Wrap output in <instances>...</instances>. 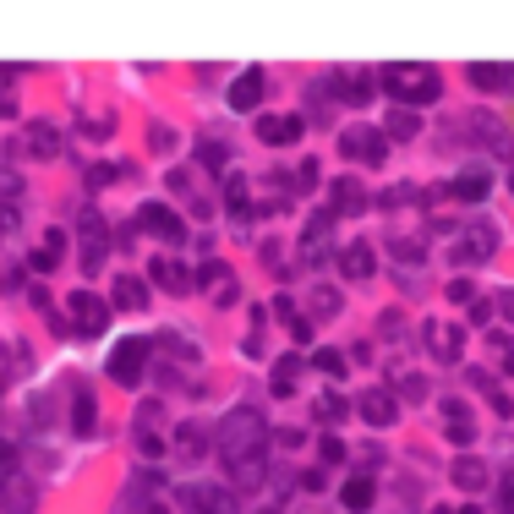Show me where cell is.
<instances>
[{"label":"cell","mask_w":514,"mask_h":514,"mask_svg":"<svg viewBox=\"0 0 514 514\" xmlns=\"http://www.w3.org/2000/svg\"><path fill=\"white\" fill-rule=\"evenodd\" d=\"M378 83L389 88V99H400L405 110H411V104H432V99H438V88H443L438 72L422 66V61H394V66H383Z\"/></svg>","instance_id":"6da1fadb"},{"label":"cell","mask_w":514,"mask_h":514,"mask_svg":"<svg viewBox=\"0 0 514 514\" xmlns=\"http://www.w3.org/2000/svg\"><path fill=\"white\" fill-rule=\"evenodd\" d=\"M214 449L225 460H241V454H263V416L257 411H230L214 432Z\"/></svg>","instance_id":"7a4b0ae2"},{"label":"cell","mask_w":514,"mask_h":514,"mask_svg":"<svg viewBox=\"0 0 514 514\" xmlns=\"http://www.w3.org/2000/svg\"><path fill=\"white\" fill-rule=\"evenodd\" d=\"M340 154L361 159V165H383V159H389V137L372 132V126H345V132H340Z\"/></svg>","instance_id":"3957f363"},{"label":"cell","mask_w":514,"mask_h":514,"mask_svg":"<svg viewBox=\"0 0 514 514\" xmlns=\"http://www.w3.org/2000/svg\"><path fill=\"white\" fill-rule=\"evenodd\" d=\"M143 361H148V340H126L110 350V378L121 383V389H137L143 383Z\"/></svg>","instance_id":"277c9868"},{"label":"cell","mask_w":514,"mask_h":514,"mask_svg":"<svg viewBox=\"0 0 514 514\" xmlns=\"http://www.w3.org/2000/svg\"><path fill=\"white\" fill-rule=\"evenodd\" d=\"M77 241H83V274H99L104 252H110V236H104L99 208H83V225H77Z\"/></svg>","instance_id":"5b68a950"},{"label":"cell","mask_w":514,"mask_h":514,"mask_svg":"<svg viewBox=\"0 0 514 514\" xmlns=\"http://www.w3.org/2000/svg\"><path fill=\"white\" fill-rule=\"evenodd\" d=\"M181 498L192 514H236V498L225 493V487H208V482H192V487H181Z\"/></svg>","instance_id":"8992f818"},{"label":"cell","mask_w":514,"mask_h":514,"mask_svg":"<svg viewBox=\"0 0 514 514\" xmlns=\"http://www.w3.org/2000/svg\"><path fill=\"white\" fill-rule=\"evenodd\" d=\"M422 340H427V350H432L438 361H460V356H465V329H460V323L432 318L427 329H422Z\"/></svg>","instance_id":"52a82bcc"},{"label":"cell","mask_w":514,"mask_h":514,"mask_svg":"<svg viewBox=\"0 0 514 514\" xmlns=\"http://www.w3.org/2000/svg\"><path fill=\"white\" fill-rule=\"evenodd\" d=\"M72 323L83 329V340H93V334H104V323H110V307H104L93 290H72Z\"/></svg>","instance_id":"ba28073f"},{"label":"cell","mask_w":514,"mask_h":514,"mask_svg":"<svg viewBox=\"0 0 514 514\" xmlns=\"http://www.w3.org/2000/svg\"><path fill=\"white\" fill-rule=\"evenodd\" d=\"M301 132H307V121H301V115H257V137H263L268 148L301 143Z\"/></svg>","instance_id":"9c48e42d"},{"label":"cell","mask_w":514,"mask_h":514,"mask_svg":"<svg viewBox=\"0 0 514 514\" xmlns=\"http://www.w3.org/2000/svg\"><path fill=\"white\" fill-rule=\"evenodd\" d=\"M465 77L482 93H514V61H476Z\"/></svg>","instance_id":"30bf717a"},{"label":"cell","mask_w":514,"mask_h":514,"mask_svg":"<svg viewBox=\"0 0 514 514\" xmlns=\"http://www.w3.org/2000/svg\"><path fill=\"white\" fill-rule=\"evenodd\" d=\"M143 230H154L159 241H186V219L175 214V208H165V203H143Z\"/></svg>","instance_id":"8fae6325"},{"label":"cell","mask_w":514,"mask_h":514,"mask_svg":"<svg viewBox=\"0 0 514 514\" xmlns=\"http://www.w3.org/2000/svg\"><path fill=\"white\" fill-rule=\"evenodd\" d=\"M361 208H367V186H361L356 175L329 181V214H361Z\"/></svg>","instance_id":"7c38bea8"},{"label":"cell","mask_w":514,"mask_h":514,"mask_svg":"<svg viewBox=\"0 0 514 514\" xmlns=\"http://www.w3.org/2000/svg\"><path fill=\"white\" fill-rule=\"evenodd\" d=\"M329 230H334V214L307 219V230H301V257H307V263H323V257H329Z\"/></svg>","instance_id":"4fadbf2b"},{"label":"cell","mask_w":514,"mask_h":514,"mask_svg":"<svg viewBox=\"0 0 514 514\" xmlns=\"http://www.w3.org/2000/svg\"><path fill=\"white\" fill-rule=\"evenodd\" d=\"M356 411L367 416V427H389L394 416H400V400H394L389 389H367V394L356 400Z\"/></svg>","instance_id":"5bb4252c"},{"label":"cell","mask_w":514,"mask_h":514,"mask_svg":"<svg viewBox=\"0 0 514 514\" xmlns=\"http://www.w3.org/2000/svg\"><path fill=\"white\" fill-rule=\"evenodd\" d=\"M11 154H33V159H55L61 154V137H55V126H28V132L11 143Z\"/></svg>","instance_id":"9a60e30c"},{"label":"cell","mask_w":514,"mask_h":514,"mask_svg":"<svg viewBox=\"0 0 514 514\" xmlns=\"http://www.w3.org/2000/svg\"><path fill=\"white\" fill-rule=\"evenodd\" d=\"M203 290L214 296V307H236V268H230V263H208L203 268Z\"/></svg>","instance_id":"2e32d148"},{"label":"cell","mask_w":514,"mask_h":514,"mask_svg":"<svg viewBox=\"0 0 514 514\" xmlns=\"http://www.w3.org/2000/svg\"><path fill=\"white\" fill-rule=\"evenodd\" d=\"M148 279H154V285H165L170 296L192 290V274H186V263H175V257H154V263H148Z\"/></svg>","instance_id":"e0dca14e"},{"label":"cell","mask_w":514,"mask_h":514,"mask_svg":"<svg viewBox=\"0 0 514 514\" xmlns=\"http://www.w3.org/2000/svg\"><path fill=\"white\" fill-rule=\"evenodd\" d=\"M340 268H345V279H372V268H378L372 241H350V247L340 252Z\"/></svg>","instance_id":"ac0fdd59"},{"label":"cell","mask_w":514,"mask_h":514,"mask_svg":"<svg viewBox=\"0 0 514 514\" xmlns=\"http://www.w3.org/2000/svg\"><path fill=\"white\" fill-rule=\"evenodd\" d=\"M449 192L460 197V203H482V197L493 192V175H487V170H460L449 181Z\"/></svg>","instance_id":"d6986e66"},{"label":"cell","mask_w":514,"mask_h":514,"mask_svg":"<svg viewBox=\"0 0 514 514\" xmlns=\"http://www.w3.org/2000/svg\"><path fill=\"white\" fill-rule=\"evenodd\" d=\"M443 416H449V427H443V432H449V443H460V449H465V443H476V422H471V411H465L460 400H443Z\"/></svg>","instance_id":"ffe728a7"},{"label":"cell","mask_w":514,"mask_h":514,"mask_svg":"<svg viewBox=\"0 0 514 514\" xmlns=\"http://www.w3.org/2000/svg\"><path fill=\"white\" fill-rule=\"evenodd\" d=\"M61 257H66V230H44L39 252H33V268H39V274H50V268H61Z\"/></svg>","instance_id":"44dd1931"},{"label":"cell","mask_w":514,"mask_h":514,"mask_svg":"<svg viewBox=\"0 0 514 514\" xmlns=\"http://www.w3.org/2000/svg\"><path fill=\"white\" fill-rule=\"evenodd\" d=\"M257 99H263V77L241 72L236 83H230V110H257Z\"/></svg>","instance_id":"7402d4cb"},{"label":"cell","mask_w":514,"mask_h":514,"mask_svg":"<svg viewBox=\"0 0 514 514\" xmlns=\"http://www.w3.org/2000/svg\"><path fill=\"white\" fill-rule=\"evenodd\" d=\"M115 307H121V312H143L148 307V285H143V279H132V274H121V279H115Z\"/></svg>","instance_id":"603a6c76"},{"label":"cell","mask_w":514,"mask_h":514,"mask_svg":"<svg viewBox=\"0 0 514 514\" xmlns=\"http://www.w3.org/2000/svg\"><path fill=\"white\" fill-rule=\"evenodd\" d=\"M454 487H460V493H482V487H487V465L471 460V454L454 460Z\"/></svg>","instance_id":"cb8c5ba5"},{"label":"cell","mask_w":514,"mask_h":514,"mask_svg":"<svg viewBox=\"0 0 514 514\" xmlns=\"http://www.w3.org/2000/svg\"><path fill=\"white\" fill-rule=\"evenodd\" d=\"M225 208H230V219H236V225H247V219H252V203H247V175H230V181H225Z\"/></svg>","instance_id":"d4e9b609"},{"label":"cell","mask_w":514,"mask_h":514,"mask_svg":"<svg viewBox=\"0 0 514 514\" xmlns=\"http://www.w3.org/2000/svg\"><path fill=\"white\" fill-rule=\"evenodd\" d=\"M296 372H301V356L274 361V383H268V389H274V400H290V394H296Z\"/></svg>","instance_id":"484cf974"},{"label":"cell","mask_w":514,"mask_h":514,"mask_svg":"<svg viewBox=\"0 0 514 514\" xmlns=\"http://www.w3.org/2000/svg\"><path fill=\"white\" fill-rule=\"evenodd\" d=\"M175 449L186 454V460H203V449H208V438H203V427H192V422H181L175 427Z\"/></svg>","instance_id":"4316f807"},{"label":"cell","mask_w":514,"mask_h":514,"mask_svg":"<svg viewBox=\"0 0 514 514\" xmlns=\"http://www.w3.org/2000/svg\"><path fill=\"white\" fill-rule=\"evenodd\" d=\"M93 416H99V405H93V394H88V389H77V394H72V427L83 432V438L93 432Z\"/></svg>","instance_id":"83f0119b"},{"label":"cell","mask_w":514,"mask_h":514,"mask_svg":"<svg viewBox=\"0 0 514 514\" xmlns=\"http://www.w3.org/2000/svg\"><path fill=\"white\" fill-rule=\"evenodd\" d=\"M230 465H236V487H257L268 476L263 454H241V460H230Z\"/></svg>","instance_id":"f1b7e54d"},{"label":"cell","mask_w":514,"mask_h":514,"mask_svg":"<svg viewBox=\"0 0 514 514\" xmlns=\"http://www.w3.org/2000/svg\"><path fill=\"white\" fill-rule=\"evenodd\" d=\"M307 301H312V318H334V312H340V290L334 285H312Z\"/></svg>","instance_id":"f546056e"},{"label":"cell","mask_w":514,"mask_h":514,"mask_svg":"<svg viewBox=\"0 0 514 514\" xmlns=\"http://www.w3.org/2000/svg\"><path fill=\"white\" fill-rule=\"evenodd\" d=\"M0 487H6V504H11V514H28V504H33V487L22 482L17 471H11V476H6V482H0Z\"/></svg>","instance_id":"4dcf8cb0"},{"label":"cell","mask_w":514,"mask_h":514,"mask_svg":"<svg viewBox=\"0 0 514 514\" xmlns=\"http://www.w3.org/2000/svg\"><path fill=\"white\" fill-rule=\"evenodd\" d=\"M22 66H0V121H11L17 115V88H11V77H17Z\"/></svg>","instance_id":"1f68e13d"},{"label":"cell","mask_w":514,"mask_h":514,"mask_svg":"<svg viewBox=\"0 0 514 514\" xmlns=\"http://www.w3.org/2000/svg\"><path fill=\"white\" fill-rule=\"evenodd\" d=\"M345 394H318V405H312V416H318V422H345Z\"/></svg>","instance_id":"d6a6232c"},{"label":"cell","mask_w":514,"mask_h":514,"mask_svg":"<svg viewBox=\"0 0 514 514\" xmlns=\"http://www.w3.org/2000/svg\"><path fill=\"white\" fill-rule=\"evenodd\" d=\"M225 159H230L225 143H214V137H203V143H197V165H203V170H225Z\"/></svg>","instance_id":"836d02e7"},{"label":"cell","mask_w":514,"mask_h":514,"mask_svg":"<svg viewBox=\"0 0 514 514\" xmlns=\"http://www.w3.org/2000/svg\"><path fill=\"white\" fill-rule=\"evenodd\" d=\"M340 93H345L350 104H367V99H372V77L350 72V77H340Z\"/></svg>","instance_id":"e575fe53"},{"label":"cell","mask_w":514,"mask_h":514,"mask_svg":"<svg viewBox=\"0 0 514 514\" xmlns=\"http://www.w3.org/2000/svg\"><path fill=\"white\" fill-rule=\"evenodd\" d=\"M372 504V482L367 476H350L345 482V509H367Z\"/></svg>","instance_id":"d590c367"},{"label":"cell","mask_w":514,"mask_h":514,"mask_svg":"<svg viewBox=\"0 0 514 514\" xmlns=\"http://www.w3.org/2000/svg\"><path fill=\"white\" fill-rule=\"evenodd\" d=\"M389 252L400 257L405 268H416V263H422V257H427V252H422V241H416V236H400V241H389Z\"/></svg>","instance_id":"8d00e7d4"},{"label":"cell","mask_w":514,"mask_h":514,"mask_svg":"<svg viewBox=\"0 0 514 514\" xmlns=\"http://www.w3.org/2000/svg\"><path fill=\"white\" fill-rule=\"evenodd\" d=\"M487 350H493L498 367H504L509 378H514V340H509V334H487Z\"/></svg>","instance_id":"74e56055"},{"label":"cell","mask_w":514,"mask_h":514,"mask_svg":"<svg viewBox=\"0 0 514 514\" xmlns=\"http://www.w3.org/2000/svg\"><path fill=\"white\" fill-rule=\"evenodd\" d=\"M389 132H394V137H416V132H422V121H416V115L400 104V110L389 115Z\"/></svg>","instance_id":"f35d334b"},{"label":"cell","mask_w":514,"mask_h":514,"mask_svg":"<svg viewBox=\"0 0 514 514\" xmlns=\"http://www.w3.org/2000/svg\"><path fill=\"white\" fill-rule=\"evenodd\" d=\"M137 449H143L148 460H165V454H170V443L159 438V432H137Z\"/></svg>","instance_id":"ab89813d"},{"label":"cell","mask_w":514,"mask_h":514,"mask_svg":"<svg viewBox=\"0 0 514 514\" xmlns=\"http://www.w3.org/2000/svg\"><path fill=\"white\" fill-rule=\"evenodd\" d=\"M312 367L318 372H345V350H312Z\"/></svg>","instance_id":"60d3db41"},{"label":"cell","mask_w":514,"mask_h":514,"mask_svg":"<svg viewBox=\"0 0 514 514\" xmlns=\"http://www.w3.org/2000/svg\"><path fill=\"white\" fill-rule=\"evenodd\" d=\"M290 186H296V192H312V186H318V165H312V159H301V170L290 175Z\"/></svg>","instance_id":"b9f144b4"},{"label":"cell","mask_w":514,"mask_h":514,"mask_svg":"<svg viewBox=\"0 0 514 514\" xmlns=\"http://www.w3.org/2000/svg\"><path fill=\"white\" fill-rule=\"evenodd\" d=\"M148 143H154L159 154H175V132H170V126H159V121L148 126Z\"/></svg>","instance_id":"7bdbcfd3"},{"label":"cell","mask_w":514,"mask_h":514,"mask_svg":"<svg viewBox=\"0 0 514 514\" xmlns=\"http://www.w3.org/2000/svg\"><path fill=\"white\" fill-rule=\"evenodd\" d=\"M121 175H126V165H93V170H88V181H93V186H104V181H121Z\"/></svg>","instance_id":"ee69618b"},{"label":"cell","mask_w":514,"mask_h":514,"mask_svg":"<svg viewBox=\"0 0 514 514\" xmlns=\"http://www.w3.org/2000/svg\"><path fill=\"white\" fill-rule=\"evenodd\" d=\"M449 301H465V307H471V301H476L471 279H454V285H449Z\"/></svg>","instance_id":"f6af8a7d"},{"label":"cell","mask_w":514,"mask_h":514,"mask_svg":"<svg viewBox=\"0 0 514 514\" xmlns=\"http://www.w3.org/2000/svg\"><path fill=\"white\" fill-rule=\"evenodd\" d=\"M11 471H17V454H11V443L6 438H0V482H6V476Z\"/></svg>","instance_id":"bcb514c9"},{"label":"cell","mask_w":514,"mask_h":514,"mask_svg":"<svg viewBox=\"0 0 514 514\" xmlns=\"http://www.w3.org/2000/svg\"><path fill=\"white\" fill-rule=\"evenodd\" d=\"M323 460L340 465V460H345V443H340V438H323Z\"/></svg>","instance_id":"7dc6e473"},{"label":"cell","mask_w":514,"mask_h":514,"mask_svg":"<svg viewBox=\"0 0 514 514\" xmlns=\"http://www.w3.org/2000/svg\"><path fill=\"white\" fill-rule=\"evenodd\" d=\"M115 132V121H110V115H99V121H88V137H110Z\"/></svg>","instance_id":"c3c4849f"},{"label":"cell","mask_w":514,"mask_h":514,"mask_svg":"<svg viewBox=\"0 0 514 514\" xmlns=\"http://www.w3.org/2000/svg\"><path fill=\"white\" fill-rule=\"evenodd\" d=\"M493 318V301H471V323H487Z\"/></svg>","instance_id":"681fc988"},{"label":"cell","mask_w":514,"mask_h":514,"mask_svg":"<svg viewBox=\"0 0 514 514\" xmlns=\"http://www.w3.org/2000/svg\"><path fill=\"white\" fill-rule=\"evenodd\" d=\"M427 514H482L476 504H449V509H427Z\"/></svg>","instance_id":"f907efd6"},{"label":"cell","mask_w":514,"mask_h":514,"mask_svg":"<svg viewBox=\"0 0 514 514\" xmlns=\"http://www.w3.org/2000/svg\"><path fill=\"white\" fill-rule=\"evenodd\" d=\"M498 307H504V318L514 323V290H504V296H498Z\"/></svg>","instance_id":"816d5d0a"},{"label":"cell","mask_w":514,"mask_h":514,"mask_svg":"<svg viewBox=\"0 0 514 514\" xmlns=\"http://www.w3.org/2000/svg\"><path fill=\"white\" fill-rule=\"evenodd\" d=\"M17 285V274H11V268H0V290H11Z\"/></svg>","instance_id":"f5cc1de1"},{"label":"cell","mask_w":514,"mask_h":514,"mask_svg":"<svg viewBox=\"0 0 514 514\" xmlns=\"http://www.w3.org/2000/svg\"><path fill=\"white\" fill-rule=\"evenodd\" d=\"M154 514H165V509H154Z\"/></svg>","instance_id":"db71d44e"},{"label":"cell","mask_w":514,"mask_h":514,"mask_svg":"<svg viewBox=\"0 0 514 514\" xmlns=\"http://www.w3.org/2000/svg\"><path fill=\"white\" fill-rule=\"evenodd\" d=\"M509 186H514V175H509Z\"/></svg>","instance_id":"11a10c76"}]
</instances>
